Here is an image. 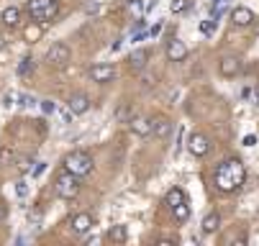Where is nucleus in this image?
Listing matches in <instances>:
<instances>
[{
    "mask_svg": "<svg viewBox=\"0 0 259 246\" xmlns=\"http://www.w3.org/2000/svg\"><path fill=\"white\" fill-rule=\"evenodd\" d=\"M188 46H185L180 39H172L169 44H167V59L169 62H185V59H188Z\"/></svg>",
    "mask_w": 259,
    "mask_h": 246,
    "instance_id": "12",
    "label": "nucleus"
},
{
    "mask_svg": "<svg viewBox=\"0 0 259 246\" xmlns=\"http://www.w3.org/2000/svg\"><path fill=\"white\" fill-rule=\"evenodd\" d=\"M254 144H256V136H251V133L244 136V146H254Z\"/></svg>",
    "mask_w": 259,
    "mask_h": 246,
    "instance_id": "32",
    "label": "nucleus"
},
{
    "mask_svg": "<svg viewBox=\"0 0 259 246\" xmlns=\"http://www.w3.org/2000/svg\"><path fill=\"white\" fill-rule=\"evenodd\" d=\"M41 33H44L41 26H39V23H33V26H26V28H23V39H26L28 44H36V41L41 39Z\"/></svg>",
    "mask_w": 259,
    "mask_h": 246,
    "instance_id": "20",
    "label": "nucleus"
},
{
    "mask_svg": "<svg viewBox=\"0 0 259 246\" xmlns=\"http://www.w3.org/2000/svg\"><path fill=\"white\" fill-rule=\"evenodd\" d=\"M177 238H159V246H175Z\"/></svg>",
    "mask_w": 259,
    "mask_h": 246,
    "instance_id": "33",
    "label": "nucleus"
},
{
    "mask_svg": "<svg viewBox=\"0 0 259 246\" xmlns=\"http://www.w3.org/2000/svg\"><path fill=\"white\" fill-rule=\"evenodd\" d=\"M69 228H72V233H75V236H85L93 228V216L90 213H77L75 218L69 221Z\"/></svg>",
    "mask_w": 259,
    "mask_h": 246,
    "instance_id": "8",
    "label": "nucleus"
},
{
    "mask_svg": "<svg viewBox=\"0 0 259 246\" xmlns=\"http://www.w3.org/2000/svg\"><path fill=\"white\" fill-rule=\"evenodd\" d=\"M41 111L44 113H54L57 111V103L54 100H41Z\"/></svg>",
    "mask_w": 259,
    "mask_h": 246,
    "instance_id": "27",
    "label": "nucleus"
},
{
    "mask_svg": "<svg viewBox=\"0 0 259 246\" xmlns=\"http://www.w3.org/2000/svg\"><path fill=\"white\" fill-rule=\"evenodd\" d=\"M36 69V62H33V57H23L21 62H18V75L21 77H28L31 72Z\"/></svg>",
    "mask_w": 259,
    "mask_h": 246,
    "instance_id": "21",
    "label": "nucleus"
},
{
    "mask_svg": "<svg viewBox=\"0 0 259 246\" xmlns=\"http://www.w3.org/2000/svg\"><path fill=\"white\" fill-rule=\"evenodd\" d=\"M172 133V121L167 116H154L152 118V136L154 138H167Z\"/></svg>",
    "mask_w": 259,
    "mask_h": 246,
    "instance_id": "11",
    "label": "nucleus"
},
{
    "mask_svg": "<svg viewBox=\"0 0 259 246\" xmlns=\"http://www.w3.org/2000/svg\"><path fill=\"white\" fill-rule=\"evenodd\" d=\"M33 164H36V162H33V159H31V157H21V159H18V162H16V169H18V172H21V174H28V172H31V167H33Z\"/></svg>",
    "mask_w": 259,
    "mask_h": 246,
    "instance_id": "24",
    "label": "nucleus"
},
{
    "mask_svg": "<svg viewBox=\"0 0 259 246\" xmlns=\"http://www.w3.org/2000/svg\"><path fill=\"white\" fill-rule=\"evenodd\" d=\"M36 100L33 97H28V95H21V105H33Z\"/></svg>",
    "mask_w": 259,
    "mask_h": 246,
    "instance_id": "34",
    "label": "nucleus"
},
{
    "mask_svg": "<svg viewBox=\"0 0 259 246\" xmlns=\"http://www.w3.org/2000/svg\"><path fill=\"white\" fill-rule=\"evenodd\" d=\"M93 167H95V162L85 149H75V152H69L64 157V169H69L75 177H88V174L93 172Z\"/></svg>",
    "mask_w": 259,
    "mask_h": 246,
    "instance_id": "2",
    "label": "nucleus"
},
{
    "mask_svg": "<svg viewBox=\"0 0 259 246\" xmlns=\"http://www.w3.org/2000/svg\"><path fill=\"white\" fill-rule=\"evenodd\" d=\"M200 31L205 33V36H210V33L215 31V18H210V21H203V23H200Z\"/></svg>",
    "mask_w": 259,
    "mask_h": 246,
    "instance_id": "26",
    "label": "nucleus"
},
{
    "mask_svg": "<svg viewBox=\"0 0 259 246\" xmlns=\"http://www.w3.org/2000/svg\"><path fill=\"white\" fill-rule=\"evenodd\" d=\"M6 218H8V205H6L3 200H0V223H3Z\"/></svg>",
    "mask_w": 259,
    "mask_h": 246,
    "instance_id": "28",
    "label": "nucleus"
},
{
    "mask_svg": "<svg viewBox=\"0 0 259 246\" xmlns=\"http://www.w3.org/2000/svg\"><path fill=\"white\" fill-rule=\"evenodd\" d=\"M108 241H113V243H126V241H128L126 226H113V228L108 231Z\"/></svg>",
    "mask_w": 259,
    "mask_h": 246,
    "instance_id": "18",
    "label": "nucleus"
},
{
    "mask_svg": "<svg viewBox=\"0 0 259 246\" xmlns=\"http://www.w3.org/2000/svg\"><path fill=\"white\" fill-rule=\"evenodd\" d=\"M44 169H47V164H44V162H36V167H33V177H39V174H41Z\"/></svg>",
    "mask_w": 259,
    "mask_h": 246,
    "instance_id": "30",
    "label": "nucleus"
},
{
    "mask_svg": "<svg viewBox=\"0 0 259 246\" xmlns=\"http://www.w3.org/2000/svg\"><path fill=\"white\" fill-rule=\"evenodd\" d=\"M80 177H75L69 169H64V172H59L57 174V180H54V192L62 198V200H72V198H77V192H80V182H77Z\"/></svg>",
    "mask_w": 259,
    "mask_h": 246,
    "instance_id": "4",
    "label": "nucleus"
},
{
    "mask_svg": "<svg viewBox=\"0 0 259 246\" xmlns=\"http://www.w3.org/2000/svg\"><path fill=\"white\" fill-rule=\"evenodd\" d=\"M254 95H256V100H259V85H256V90H254Z\"/></svg>",
    "mask_w": 259,
    "mask_h": 246,
    "instance_id": "36",
    "label": "nucleus"
},
{
    "mask_svg": "<svg viewBox=\"0 0 259 246\" xmlns=\"http://www.w3.org/2000/svg\"><path fill=\"white\" fill-rule=\"evenodd\" d=\"M16 192H18L21 198H23V195L28 192V187H26V182H23V180H21V182H16Z\"/></svg>",
    "mask_w": 259,
    "mask_h": 246,
    "instance_id": "29",
    "label": "nucleus"
},
{
    "mask_svg": "<svg viewBox=\"0 0 259 246\" xmlns=\"http://www.w3.org/2000/svg\"><path fill=\"white\" fill-rule=\"evenodd\" d=\"M172 213H175V218H177L180 223L188 221V218H190V205H188V200L180 203V205H175V208H172Z\"/></svg>",
    "mask_w": 259,
    "mask_h": 246,
    "instance_id": "22",
    "label": "nucleus"
},
{
    "mask_svg": "<svg viewBox=\"0 0 259 246\" xmlns=\"http://www.w3.org/2000/svg\"><path fill=\"white\" fill-rule=\"evenodd\" d=\"M190 8V0H172V13H185Z\"/></svg>",
    "mask_w": 259,
    "mask_h": 246,
    "instance_id": "25",
    "label": "nucleus"
},
{
    "mask_svg": "<svg viewBox=\"0 0 259 246\" xmlns=\"http://www.w3.org/2000/svg\"><path fill=\"white\" fill-rule=\"evenodd\" d=\"M213 182H215V187L221 190V192H236V190H241V185L246 182V167L241 164V159H224L218 164V169H215V174H213Z\"/></svg>",
    "mask_w": 259,
    "mask_h": 246,
    "instance_id": "1",
    "label": "nucleus"
},
{
    "mask_svg": "<svg viewBox=\"0 0 259 246\" xmlns=\"http://www.w3.org/2000/svg\"><path fill=\"white\" fill-rule=\"evenodd\" d=\"M69 57H72L69 46H67L64 41H57V44H52V49L47 52V64H49V67H57V69H62V67H67Z\"/></svg>",
    "mask_w": 259,
    "mask_h": 246,
    "instance_id": "5",
    "label": "nucleus"
},
{
    "mask_svg": "<svg viewBox=\"0 0 259 246\" xmlns=\"http://www.w3.org/2000/svg\"><path fill=\"white\" fill-rule=\"evenodd\" d=\"M231 21H234L236 26H251V23H254V13H251L249 8L239 6V8L231 11Z\"/></svg>",
    "mask_w": 259,
    "mask_h": 246,
    "instance_id": "14",
    "label": "nucleus"
},
{
    "mask_svg": "<svg viewBox=\"0 0 259 246\" xmlns=\"http://www.w3.org/2000/svg\"><path fill=\"white\" fill-rule=\"evenodd\" d=\"M128 8H131L134 13H141V0H131V3H128Z\"/></svg>",
    "mask_w": 259,
    "mask_h": 246,
    "instance_id": "31",
    "label": "nucleus"
},
{
    "mask_svg": "<svg viewBox=\"0 0 259 246\" xmlns=\"http://www.w3.org/2000/svg\"><path fill=\"white\" fill-rule=\"evenodd\" d=\"M131 131L136 133V136H152V118H141V116H136V118H131Z\"/></svg>",
    "mask_w": 259,
    "mask_h": 246,
    "instance_id": "13",
    "label": "nucleus"
},
{
    "mask_svg": "<svg viewBox=\"0 0 259 246\" xmlns=\"http://www.w3.org/2000/svg\"><path fill=\"white\" fill-rule=\"evenodd\" d=\"M6 44H8V39L3 36V33H0V49H6Z\"/></svg>",
    "mask_w": 259,
    "mask_h": 246,
    "instance_id": "35",
    "label": "nucleus"
},
{
    "mask_svg": "<svg viewBox=\"0 0 259 246\" xmlns=\"http://www.w3.org/2000/svg\"><path fill=\"white\" fill-rule=\"evenodd\" d=\"M188 198H185V190H180V187H172L167 195H164V203L169 205V208H175V205H180V203H185Z\"/></svg>",
    "mask_w": 259,
    "mask_h": 246,
    "instance_id": "19",
    "label": "nucleus"
},
{
    "mask_svg": "<svg viewBox=\"0 0 259 246\" xmlns=\"http://www.w3.org/2000/svg\"><path fill=\"white\" fill-rule=\"evenodd\" d=\"M0 21H3L6 26H11V28H16L21 23V8H16V6L6 8L3 13H0Z\"/></svg>",
    "mask_w": 259,
    "mask_h": 246,
    "instance_id": "16",
    "label": "nucleus"
},
{
    "mask_svg": "<svg viewBox=\"0 0 259 246\" xmlns=\"http://www.w3.org/2000/svg\"><path fill=\"white\" fill-rule=\"evenodd\" d=\"M200 228H203V233H215L218 228H221V216L215 213H208L205 218H203V223H200Z\"/></svg>",
    "mask_w": 259,
    "mask_h": 246,
    "instance_id": "17",
    "label": "nucleus"
},
{
    "mask_svg": "<svg viewBox=\"0 0 259 246\" xmlns=\"http://www.w3.org/2000/svg\"><path fill=\"white\" fill-rule=\"evenodd\" d=\"M188 149H190L193 157H205V154L210 152V141H208L200 131H193V133L188 136Z\"/></svg>",
    "mask_w": 259,
    "mask_h": 246,
    "instance_id": "6",
    "label": "nucleus"
},
{
    "mask_svg": "<svg viewBox=\"0 0 259 246\" xmlns=\"http://www.w3.org/2000/svg\"><path fill=\"white\" fill-rule=\"evenodd\" d=\"M218 72L224 77H236L241 72V59L239 57H224L218 62Z\"/></svg>",
    "mask_w": 259,
    "mask_h": 246,
    "instance_id": "9",
    "label": "nucleus"
},
{
    "mask_svg": "<svg viewBox=\"0 0 259 246\" xmlns=\"http://www.w3.org/2000/svg\"><path fill=\"white\" fill-rule=\"evenodd\" d=\"M26 11L33 21H39V23H49L57 18L59 13V0H28L26 3Z\"/></svg>",
    "mask_w": 259,
    "mask_h": 246,
    "instance_id": "3",
    "label": "nucleus"
},
{
    "mask_svg": "<svg viewBox=\"0 0 259 246\" xmlns=\"http://www.w3.org/2000/svg\"><path fill=\"white\" fill-rule=\"evenodd\" d=\"M90 77H93V82H110L116 77V69H113V64H95L93 69H90Z\"/></svg>",
    "mask_w": 259,
    "mask_h": 246,
    "instance_id": "10",
    "label": "nucleus"
},
{
    "mask_svg": "<svg viewBox=\"0 0 259 246\" xmlns=\"http://www.w3.org/2000/svg\"><path fill=\"white\" fill-rule=\"evenodd\" d=\"M131 108H128V103H121L118 105V111H116V121H121V123H131Z\"/></svg>",
    "mask_w": 259,
    "mask_h": 246,
    "instance_id": "23",
    "label": "nucleus"
},
{
    "mask_svg": "<svg viewBox=\"0 0 259 246\" xmlns=\"http://www.w3.org/2000/svg\"><path fill=\"white\" fill-rule=\"evenodd\" d=\"M67 108H69L72 113H75V116H82V113H88V111H90V97H88L85 92H75V95H69Z\"/></svg>",
    "mask_w": 259,
    "mask_h": 246,
    "instance_id": "7",
    "label": "nucleus"
},
{
    "mask_svg": "<svg viewBox=\"0 0 259 246\" xmlns=\"http://www.w3.org/2000/svg\"><path fill=\"white\" fill-rule=\"evenodd\" d=\"M146 62H149V52H146V49H136V52L131 54V59H128V64H131L134 72H141V69L146 67Z\"/></svg>",
    "mask_w": 259,
    "mask_h": 246,
    "instance_id": "15",
    "label": "nucleus"
}]
</instances>
